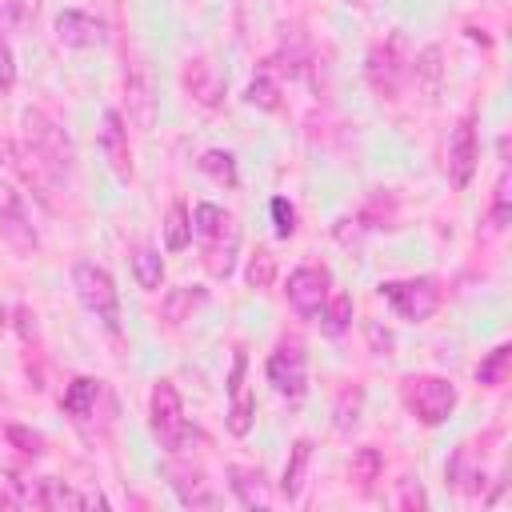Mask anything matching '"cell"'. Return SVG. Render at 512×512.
Segmentation results:
<instances>
[{"instance_id": "1", "label": "cell", "mask_w": 512, "mask_h": 512, "mask_svg": "<svg viewBox=\"0 0 512 512\" xmlns=\"http://www.w3.org/2000/svg\"><path fill=\"white\" fill-rule=\"evenodd\" d=\"M20 124H24V152L60 184V180L72 172V160H76L64 124H60L56 116H48L44 108H28V112L20 116Z\"/></svg>"}, {"instance_id": "2", "label": "cell", "mask_w": 512, "mask_h": 512, "mask_svg": "<svg viewBox=\"0 0 512 512\" xmlns=\"http://www.w3.org/2000/svg\"><path fill=\"white\" fill-rule=\"evenodd\" d=\"M148 424H152V436L160 440L164 452H184L192 428L184 420V404H180V392L172 380H156L152 384V396H148Z\"/></svg>"}, {"instance_id": "3", "label": "cell", "mask_w": 512, "mask_h": 512, "mask_svg": "<svg viewBox=\"0 0 512 512\" xmlns=\"http://www.w3.org/2000/svg\"><path fill=\"white\" fill-rule=\"evenodd\" d=\"M72 288H76V296H80V304L108 328V332H116L120 328V296H116V284H112V276L100 268V264H92V260H80L76 268H72Z\"/></svg>"}, {"instance_id": "4", "label": "cell", "mask_w": 512, "mask_h": 512, "mask_svg": "<svg viewBox=\"0 0 512 512\" xmlns=\"http://www.w3.org/2000/svg\"><path fill=\"white\" fill-rule=\"evenodd\" d=\"M404 404H408V412H412L420 424L436 428V424H444V420L452 416V408H456V384L444 380V376H408V380H404Z\"/></svg>"}, {"instance_id": "5", "label": "cell", "mask_w": 512, "mask_h": 512, "mask_svg": "<svg viewBox=\"0 0 512 512\" xmlns=\"http://www.w3.org/2000/svg\"><path fill=\"white\" fill-rule=\"evenodd\" d=\"M364 76L372 84L376 96L384 100H396L404 80H408V56H404V36H388L380 44H372L368 52V64H364Z\"/></svg>"}, {"instance_id": "6", "label": "cell", "mask_w": 512, "mask_h": 512, "mask_svg": "<svg viewBox=\"0 0 512 512\" xmlns=\"http://www.w3.org/2000/svg\"><path fill=\"white\" fill-rule=\"evenodd\" d=\"M380 296L392 304L396 316H404L412 324L428 320L436 312V304H440V288L428 276H416V280H384L380 284Z\"/></svg>"}, {"instance_id": "7", "label": "cell", "mask_w": 512, "mask_h": 512, "mask_svg": "<svg viewBox=\"0 0 512 512\" xmlns=\"http://www.w3.org/2000/svg\"><path fill=\"white\" fill-rule=\"evenodd\" d=\"M476 160H480V140H476V116L468 112V116H460V124L448 136V180L456 188H468Z\"/></svg>"}, {"instance_id": "8", "label": "cell", "mask_w": 512, "mask_h": 512, "mask_svg": "<svg viewBox=\"0 0 512 512\" xmlns=\"http://www.w3.org/2000/svg\"><path fill=\"white\" fill-rule=\"evenodd\" d=\"M268 384L288 396V400H300L308 392V368H304V352L300 344H280L272 356H268Z\"/></svg>"}, {"instance_id": "9", "label": "cell", "mask_w": 512, "mask_h": 512, "mask_svg": "<svg viewBox=\"0 0 512 512\" xmlns=\"http://www.w3.org/2000/svg\"><path fill=\"white\" fill-rule=\"evenodd\" d=\"M124 104H128V120L136 128H152L156 120V88H152V68L144 60H132L124 72Z\"/></svg>"}, {"instance_id": "10", "label": "cell", "mask_w": 512, "mask_h": 512, "mask_svg": "<svg viewBox=\"0 0 512 512\" xmlns=\"http://www.w3.org/2000/svg\"><path fill=\"white\" fill-rule=\"evenodd\" d=\"M324 300H328V268L304 264V268H296V272L288 276V304H292L304 320H316L320 308H324Z\"/></svg>"}, {"instance_id": "11", "label": "cell", "mask_w": 512, "mask_h": 512, "mask_svg": "<svg viewBox=\"0 0 512 512\" xmlns=\"http://www.w3.org/2000/svg\"><path fill=\"white\" fill-rule=\"evenodd\" d=\"M0 236L20 256H32L36 244H40L36 240V228H32V216H28V208H24V200L16 192H4L0 196Z\"/></svg>"}, {"instance_id": "12", "label": "cell", "mask_w": 512, "mask_h": 512, "mask_svg": "<svg viewBox=\"0 0 512 512\" xmlns=\"http://www.w3.org/2000/svg\"><path fill=\"white\" fill-rule=\"evenodd\" d=\"M96 140H100V152H104L108 168H112L120 180H132V148H128V128H124V116H120L116 108H108V112L100 116V132H96Z\"/></svg>"}, {"instance_id": "13", "label": "cell", "mask_w": 512, "mask_h": 512, "mask_svg": "<svg viewBox=\"0 0 512 512\" xmlns=\"http://www.w3.org/2000/svg\"><path fill=\"white\" fill-rule=\"evenodd\" d=\"M180 84H184V92H188L200 108H216V104L224 100V80H220V72H216V64H212L208 56H192V60H184V68H180Z\"/></svg>"}, {"instance_id": "14", "label": "cell", "mask_w": 512, "mask_h": 512, "mask_svg": "<svg viewBox=\"0 0 512 512\" xmlns=\"http://www.w3.org/2000/svg\"><path fill=\"white\" fill-rule=\"evenodd\" d=\"M244 372H248V356L236 352L232 356V372H228V400H232V408H228V432L232 436H248V428L256 420V400H252V392L244 384Z\"/></svg>"}, {"instance_id": "15", "label": "cell", "mask_w": 512, "mask_h": 512, "mask_svg": "<svg viewBox=\"0 0 512 512\" xmlns=\"http://www.w3.org/2000/svg\"><path fill=\"white\" fill-rule=\"evenodd\" d=\"M56 40L68 48H96V44H104V24L88 12L68 8L56 16Z\"/></svg>"}, {"instance_id": "16", "label": "cell", "mask_w": 512, "mask_h": 512, "mask_svg": "<svg viewBox=\"0 0 512 512\" xmlns=\"http://www.w3.org/2000/svg\"><path fill=\"white\" fill-rule=\"evenodd\" d=\"M228 488L232 496L244 504V508H268L272 504V492H268V480L256 464H232L228 468Z\"/></svg>"}, {"instance_id": "17", "label": "cell", "mask_w": 512, "mask_h": 512, "mask_svg": "<svg viewBox=\"0 0 512 512\" xmlns=\"http://www.w3.org/2000/svg\"><path fill=\"white\" fill-rule=\"evenodd\" d=\"M236 248H240V232L228 220L212 240H204V264H208V272L212 276H228L232 264H236Z\"/></svg>"}, {"instance_id": "18", "label": "cell", "mask_w": 512, "mask_h": 512, "mask_svg": "<svg viewBox=\"0 0 512 512\" xmlns=\"http://www.w3.org/2000/svg\"><path fill=\"white\" fill-rule=\"evenodd\" d=\"M172 492L180 496V504L188 508H216L220 496L208 488V480L196 468H172Z\"/></svg>"}, {"instance_id": "19", "label": "cell", "mask_w": 512, "mask_h": 512, "mask_svg": "<svg viewBox=\"0 0 512 512\" xmlns=\"http://www.w3.org/2000/svg\"><path fill=\"white\" fill-rule=\"evenodd\" d=\"M204 300H208V292H204V288H196V284H180V288H168V296H164L160 312H164V320L176 328V324L192 320V312H196Z\"/></svg>"}, {"instance_id": "20", "label": "cell", "mask_w": 512, "mask_h": 512, "mask_svg": "<svg viewBox=\"0 0 512 512\" xmlns=\"http://www.w3.org/2000/svg\"><path fill=\"white\" fill-rule=\"evenodd\" d=\"M96 400H100V380H88V376H76L68 388H64V412L84 424L92 412H96Z\"/></svg>"}, {"instance_id": "21", "label": "cell", "mask_w": 512, "mask_h": 512, "mask_svg": "<svg viewBox=\"0 0 512 512\" xmlns=\"http://www.w3.org/2000/svg\"><path fill=\"white\" fill-rule=\"evenodd\" d=\"M308 460H312V440H296V444H292V456H288V464H284V476H280V492H284V500H296V496L304 492Z\"/></svg>"}, {"instance_id": "22", "label": "cell", "mask_w": 512, "mask_h": 512, "mask_svg": "<svg viewBox=\"0 0 512 512\" xmlns=\"http://www.w3.org/2000/svg\"><path fill=\"white\" fill-rule=\"evenodd\" d=\"M188 244H192V216H188V208L180 200H172L168 212H164V248L168 252H184Z\"/></svg>"}, {"instance_id": "23", "label": "cell", "mask_w": 512, "mask_h": 512, "mask_svg": "<svg viewBox=\"0 0 512 512\" xmlns=\"http://www.w3.org/2000/svg\"><path fill=\"white\" fill-rule=\"evenodd\" d=\"M316 320H320V328L328 336H340L352 324V296L348 292H328V300H324V308H320Z\"/></svg>"}, {"instance_id": "24", "label": "cell", "mask_w": 512, "mask_h": 512, "mask_svg": "<svg viewBox=\"0 0 512 512\" xmlns=\"http://www.w3.org/2000/svg\"><path fill=\"white\" fill-rule=\"evenodd\" d=\"M132 276H136V284H140L144 292H156L160 280H164V260H160V252H156V248H136V252H132Z\"/></svg>"}, {"instance_id": "25", "label": "cell", "mask_w": 512, "mask_h": 512, "mask_svg": "<svg viewBox=\"0 0 512 512\" xmlns=\"http://www.w3.org/2000/svg\"><path fill=\"white\" fill-rule=\"evenodd\" d=\"M448 480H452L456 488H464V492H480L476 480H484V476H480V464H472V448H468V444H460L456 456L448 460Z\"/></svg>"}, {"instance_id": "26", "label": "cell", "mask_w": 512, "mask_h": 512, "mask_svg": "<svg viewBox=\"0 0 512 512\" xmlns=\"http://www.w3.org/2000/svg\"><path fill=\"white\" fill-rule=\"evenodd\" d=\"M244 100H248L252 108H264V112H272V108H280V84L272 80V72H268V68H260V72L252 76V84H248V92H244Z\"/></svg>"}, {"instance_id": "27", "label": "cell", "mask_w": 512, "mask_h": 512, "mask_svg": "<svg viewBox=\"0 0 512 512\" xmlns=\"http://www.w3.org/2000/svg\"><path fill=\"white\" fill-rule=\"evenodd\" d=\"M200 172H208L216 184H236V160H232V152H224V148H208L204 156H200Z\"/></svg>"}, {"instance_id": "28", "label": "cell", "mask_w": 512, "mask_h": 512, "mask_svg": "<svg viewBox=\"0 0 512 512\" xmlns=\"http://www.w3.org/2000/svg\"><path fill=\"white\" fill-rule=\"evenodd\" d=\"M228 220H232V216H228L224 208H216V204H196V212H192V236H200V244H204V240H212Z\"/></svg>"}, {"instance_id": "29", "label": "cell", "mask_w": 512, "mask_h": 512, "mask_svg": "<svg viewBox=\"0 0 512 512\" xmlns=\"http://www.w3.org/2000/svg\"><path fill=\"white\" fill-rule=\"evenodd\" d=\"M508 360H512V348H508V344H496V348H492V352L480 360V368H476V380H480V384H504Z\"/></svg>"}, {"instance_id": "30", "label": "cell", "mask_w": 512, "mask_h": 512, "mask_svg": "<svg viewBox=\"0 0 512 512\" xmlns=\"http://www.w3.org/2000/svg\"><path fill=\"white\" fill-rule=\"evenodd\" d=\"M380 468H384V460H380L376 448H360L352 456V480H360V484H372L380 476Z\"/></svg>"}, {"instance_id": "31", "label": "cell", "mask_w": 512, "mask_h": 512, "mask_svg": "<svg viewBox=\"0 0 512 512\" xmlns=\"http://www.w3.org/2000/svg\"><path fill=\"white\" fill-rule=\"evenodd\" d=\"M272 276H276V260H272V252L256 248V256L248 260V284H252V288H268Z\"/></svg>"}, {"instance_id": "32", "label": "cell", "mask_w": 512, "mask_h": 512, "mask_svg": "<svg viewBox=\"0 0 512 512\" xmlns=\"http://www.w3.org/2000/svg\"><path fill=\"white\" fill-rule=\"evenodd\" d=\"M272 224H276V236H280V240H288V236L296 232V208H292L284 196L272 200Z\"/></svg>"}, {"instance_id": "33", "label": "cell", "mask_w": 512, "mask_h": 512, "mask_svg": "<svg viewBox=\"0 0 512 512\" xmlns=\"http://www.w3.org/2000/svg\"><path fill=\"white\" fill-rule=\"evenodd\" d=\"M12 84H16V56H12L8 36L0 32V92H12Z\"/></svg>"}, {"instance_id": "34", "label": "cell", "mask_w": 512, "mask_h": 512, "mask_svg": "<svg viewBox=\"0 0 512 512\" xmlns=\"http://www.w3.org/2000/svg\"><path fill=\"white\" fill-rule=\"evenodd\" d=\"M492 224L504 228L508 224V176H500L496 184V200H492Z\"/></svg>"}, {"instance_id": "35", "label": "cell", "mask_w": 512, "mask_h": 512, "mask_svg": "<svg viewBox=\"0 0 512 512\" xmlns=\"http://www.w3.org/2000/svg\"><path fill=\"white\" fill-rule=\"evenodd\" d=\"M24 20V0H0V28H16Z\"/></svg>"}, {"instance_id": "36", "label": "cell", "mask_w": 512, "mask_h": 512, "mask_svg": "<svg viewBox=\"0 0 512 512\" xmlns=\"http://www.w3.org/2000/svg\"><path fill=\"white\" fill-rule=\"evenodd\" d=\"M400 504H404V508H424L428 500H424V492H420V484H412V480H404V492H400Z\"/></svg>"}, {"instance_id": "37", "label": "cell", "mask_w": 512, "mask_h": 512, "mask_svg": "<svg viewBox=\"0 0 512 512\" xmlns=\"http://www.w3.org/2000/svg\"><path fill=\"white\" fill-rule=\"evenodd\" d=\"M8 436H12V440H20V444H28V448H24V452H40V436H28V432H24V428H12V432H8Z\"/></svg>"}, {"instance_id": "38", "label": "cell", "mask_w": 512, "mask_h": 512, "mask_svg": "<svg viewBox=\"0 0 512 512\" xmlns=\"http://www.w3.org/2000/svg\"><path fill=\"white\" fill-rule=\"evenodd\" d=\"M4 328H8V308L0 304V332H4Z\"/></svg>"}]
</instances>
